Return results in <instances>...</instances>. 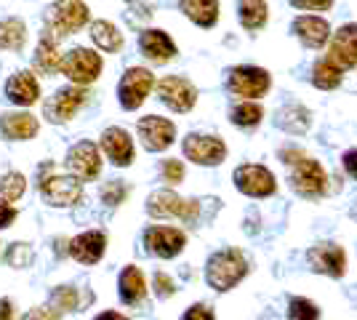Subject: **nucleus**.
<instances>
[{"mask_svg":"<svg viewBox=\"0 0 357 320\" xmlns=\"http://www.w3.org/2000/svg\"><path fill=\"white\" fill-rule=\"evenodd\" d=\"M245 275H248V259L235 248L213 254L208 259V267H206V280H208L211 289L216 291L235 289Z\"/></svg>","mask_w":357,"mask_h":320,"instance_id":"obj_1","label":"nucleus"},{"mask_svg":"<svg viewBox=\"0 0 357 320\" xmlns=\"http://www.w3.org/2000/svg\"><path fill=\"white\" fill-rule=\"evenodd\" d=\"M89 22V6L80 3V0H59L48 8L45 14V24L48 32H54L51 38H64V35H73V32L83 30Z\"/></svg>","mask_w":357,"mask_h":320,"instance_id":"obj_2","label":"nucleus"},{"mask_svg":"<svg viewBox=\"0 0 357 320\" xmlns=\"http://www.w3.org/2000/svg\"><path fill=\"white\" fill-rule=\"evenodd\" d=\"M59 73H64L73 83H80V86L93 83L102 73V56L89 48H73L67 56H61Z\"/></svg>","mask_w":357,"mask_h":320,"instance_id":"obj_3","label":"nucleus"},{"mask_svg":"<svg viewBox=\"0 0 357 320\" xmlns=\"http://www.w3.org/2000/svg\"><path fill=\"white\" fill-rule=\"evenodd\" d=\"M294 187H296V192H301L304 198H320V195H326L328 190V174L323 171V166L312 160V158H301L294 163Z\"/></svg>","mask_w":357,"mask_h":320,"instance_id":"obj_4","label":"nucleus"},{"mask_svg":"<svg viewBox=\"0 0 357 320\" xmlns=\"http://www.w3.org/2000/svg\"><path fill=\"white\" fill-rule=\"evenodd\" d=\"M152 83H155V77H152L149 70H144V67H131V70L123 75L120 89H118L123 109H136V107L144 105L147 93L152 91Z\"/></svg>","mask_w":357,"mask_h":320,"instance_id":"obj_5","label":"nucleus"},{"mask_svg":"<svg viewBox=\"0 0 357 320\" xmlns=\"http://www.w3.org/2000/svg\"><path fill=\"white\" fill-rule=\"evenodd\" d=\"M235 187H238L243 195H251V198H267L275 192V176L272 171L264 166H240L235 171Z\"/></svg>","mask_w":357,"mask_h":320,"instance_id":"obj_6","label":"nucleus"},{"mask_svg":"<svg viewBox=\"0 0 357 320\" xmlns=\"http://www.w3.org/2000/svg\"><path fill=\"white\" fill-rule=\"evenodd\" d=\"M147 211L155 216V219H165V216H178V219H192L200 211V203L195 200H184L178 198L176 192H155L147 203Z\"/></svg>","mask_w":357,"mask_h":320,"instance_id":"obj_7","label":"nucleus"},{"mask_svg":"<svg viewBox=\"0 0 357 320\" xmlns=\"http://www.w3.org/2000/svg\"><path fill=\"white\" fill-rule=\"evenodd\" d=\"M269 89V73L261 67H238L229 75V91L245 96V99H256L264 96Z\"/></svg>","mask_w":357,"mask_h":320,"instance_id":"obj_8","label":"nucleus"},{"mask_svg":"<svg viewBox=\"0 0 357 320\" xmlns=\"http://www.w3.org/2000/svg\"><path fill=\"white\" fill-rule=\"evenodd\" d=\"M184 155L197 163V166H216L222 163L224 155H227V147L219 137H197V134H190L184 139Z\"/></svg>","mask_w":357,"mask_h":320,"instance_id":"obj_9","label":"nucleus"},{"mask_svg":"<svg viewBox=\"0 0 357 320\" xmlns=\"http://www.w3.org/2000/svg\"><path fill=\"white\" fill-rule=\"evenodd\" d=\"M40 195L48 200V206H73L83 195V187L77 176H48L40 182Z\"/></svg>","mask_w":357,"mask_h":320,"instance_id":"obj_10","label":"nucleus"},{"mask_svg":"<svg viewBox=\"0 0 357 320\" xmlns=\"http://www.w3.org/2000/svg\"><path fill=\"white\" fill-rule=\"evenodd\" d=\"M139 137L144 142V147L152 150V153H160L165 147L174 144V137H176V128L174 123L165 121V118H158V115H147L139 121Z\"/></svg>","mask_w":357,"mask_h":320,"instance_id":"obj_11","label":"nucleus"},{"mask_svg":"<svg viewBox=\"0 0 357 320\" xmlns=\"http://www.w3.org/2000/svg\"><path fill=\"white\" fill-rule=\"evenodd\" d=\"M86 99H89L86 89H61L45 102V118L54 123L70 121L75 112L86 105Z\"/></svg>","mask_w":357,"mask_h":320,"instance_id":"obj_12","label":"nucleus"},{"mask_svg":"<svg viewBox=\"0 0 357 320\" xmlns=\"http://www.w3.org/2000/svg\"><path fill=\"white\" fill-rule=\"evenodd\" d=\"M158 93H160V99H163L165 105L171 107V109H176V112L192 109L195 99H197L195 86L190 80H184V77H163L158 83Z\"/></svg>","mask_w":357,"mask_h":320,"instance_id":"obj_13","label":"nucleus"},{"mask_svg":"<svg viewBox=\"0 0 357 320\" xmlns=\"http://www.w3.org/2000/svg\"><path fill=\"white\" fill-rule=\"evenodd\" d=\"M184 243H187L184 232H178V229H174V227H152V229H147V235H144L147 251L155 254V257H160V259H171V257L181 254Z\"/></svg>","mask_w":357,"mask_h":320,"instance_id":"obj_14","label":"nucleus"},{"mask_svg":"<svg viewBox=\"0 0 357 320\" xmlns=\"http://www.w3.org/2000/svg\"><path fill=\"white\" fill-rule=\"evenodd\" d=\"M67 166L73 171L77 179L89 182V179H96L99 171H102V158H99V150L91 144V142H80L75 144L70 155H67Z\"/></svg>","mask_w":357,"mask_h":320,"instance_id":"obj_15","label":"nucleus"},{"mask_svg":"<svg viewBox=\"0 0 357 320\" xmlns=\"http://www.w3.org/2000/svg\"><path fill=\"white\" fill-rule=\"evenodd\" d=\"M328 59L336 61L339 67H355L357 64V24H344L333 35Z\"/></svg>","mask_w":357,"mask_h":320,"instance_id":"obj_16","label":"nucleus"},{"mask_svg":"<svg viewBox=\"0 0 357 320\" xmlns=\"http://www.w3.org/2000/svg\"><path fill=\"white\" fill-rule=\"evenodd\" d=\"M310 264H312L314 273L342 277L344 267H347V257H344V248H339V245H317L310 251Z\"/></svg>","mask_w":357,"mask_h":320,"instance_id":"obj_17","label":"nucleus"},{"mask_svg":"<svg viewBox=\"0 0 357 320\" xmlns=\"http://www.w3.org/2000/svg\"><path fill=\"white\" fill-rule=\"evenodd\" d=\"M102 150L115 166H128L134 160V142L123 128H107L102 134Z\"/></svg>","mask_w":357,"mask_h":320,"instance_id":"obj_18","label":"nucleus"},{"mask_svg":"<svg viewBox=\"0 0 357 320\" xmlns=\"http://www.w3.org/2000/svg\"><path fill=\"white\" fill-rule=\"evenodd\" d=\"M0 131L6 139L14 142H27L38 134V118L30 112H6L0 118Z\"/></svg>","mask_w":357,"mask_h":320,"instance_id":"obj_19","label":"nucleus"},{"mask_svg":"<svg viewBox=\"0 0 357 320\" xmlns=\"http://www.w3.org/2000/svg\"><path fill=\"white\" fill-rule=\"evenodd\" d=\"M107 238L102 232H83L77 235L73 243H70V254L73 259H77L80 264H96L105 254Z\"/></svg>","mask_w":357,"mask_h":320,"instance_id":"obj_20","label":"nucleus"},{"mask_svg":"<svg viewBox=\"0 0 357 320\" xmlns=\"http://www.w3.org/2000/svg\"><path fill=\"white\" fill-rule=\"evenodd\" d=\"M139 46H142V54H144L147 59L158 61V64H165L168 59H174V56H176V46H174V40H171L163 30L142 32Z\"/></svg>","mask_w":357,"mask_h":320,"instance_id":"obj_21","label":"nucleus"},{"mask_svg":"<svg viewBox=\"0 0 357 320\" xmlns=\"http://www.w3.org/2000/svg\"><path fill=\"white\" fill-rule=\"evenodd\" d=\"M6 96L19 107H30L38 102L40 96V89H38V80L32 73H16V75L8 77L6 83Z\"/></svg>","mask_w":357,"mask_h":320,"instance_id":"obj_22","label":"nucleus"},{"mask_svg":"<svg viewBox=\"0 0 357 320\" xmlns=\"http://www.w3.org/2000/svg\"><path fill=\"white\" fill-rule=\"evenodd\" d=\"M294 32L296 38L310 48H320L328 40L331 35V27H328L326 19H317V16H298L294 22Z\"/></svg>","mask_w":357,"mask_h":320,"instance_id":"obj_23","label":"nucleus"},{"mask_svg":"<svg viewBox=\"0 0 357 320\" xmlns=\"http://www.w3.org/2000/svg\"><path fill=\"white\" fill-rule=\"evenodd\" d=\"M181 11L200 27H213L219 19V0H181Z\"/></svg>","mask_w":357,"mask_h":320,"instance_id":"obj_24","label":"nucleus"},{"mask_svg":"<svg viewBox=\"0 0 357 320\" xmlns=\"http://www.w3.org/2000/svg\"><path fill=\"white\" fill-rule=\"evenodd\" d=\"M35 70H40L45 75H54L61 70V54L56 48V38L45 35L38 43V51H35Z\"/></svg>","mask_w":357,"mask_h":320,"instance_id":"obj_25","label":"nucleus"},{"mask_svg":"<svg viewBox=\"0 0 357 320\" xmlns=\"http://www.w3.org/2000/svg\"><path fill=\"white\" fill-rule=\"evenodd\" d=\"M147 294V283H144V275L139 273L136 267H126L120 273V299L128 302V305H136L142 302Z\"/></svg>","mask_w":357,"mask_h":320,"instance_id":"obj_26","label":"nucleus"},{"mask_svg":"<svg viewBox=\"0 0 357 320\" xmlns=\"http://www.w3.org/2000/svg\"><path fill=\"white\" fill-rule=\"evenodd\" d=\"M91 40L102 48V51H107V54H115V51L123 48V35H120V30L112 22H105V19L91 24Z\"/></svg>","mask_w":357,"mask_h":320,"instance_id":"obj_27","label":"nucleus"},{"mask_svg":"<svg viewBox=\"0 0 357 320\" xmlns=\"http://www.w3.org/2000/svg\"><path fill=\"white\" fill-rule=\"evenodd\" d=\"M312 83L317 86V89H323V91L336 89V86L342 83V67H339L336 61H331L328 56L326 59H320L312 70Z\"/></svg>","mask_w":357,"mask_h":320,"instance_id":"obj_28","label":"nucleus"},{"mask_svg":"<svg viewBox=\"0 0 357 320\" xmlns=\"http://www.w3.org/2000/svg\"><path fill=\"white\" fill-rule=\"evenodd\" d=\"M27 40V27L24 22L19 19H6L0 22V48H8V51H19Z\"/></svg>","mask_w":357,"mask_h":320,"instance_id":"obj_29","label":"nucleus"},{"mask_svg":"<svg viewBox=\"0 0 357 320\" xmlns=\"http://www.w3.org/2000/svg\"><path fill=\"white\" fill-rule=\"evenodd\" d=\"M240 22L248 30H259L267 22V6H264V0H240Z\"/></svg>","mask_w":357,"mask_h":320,"instance_id":"obj_30","label":"nucleus"},{"mask_svg":"<svg viewBox=\"0 0 357 320\" xmlns=\"http://www.w3.org/2000/svg\"><path fill=\"white\" fill-rule=\"evenodd\" d=\"M264 118V112H261V107L253 105V102H243L232 109V123L235 125H243V128H251L256 123Z\"/></svg>","mask_w":357,"mask_h":320,"instance_id":"obj_31","label":"nucleus"},{"mask_svg":"<svg viewBox=\"0 0 357 320\" xmlns=\"http://www.w3.org/2000/svg\"><path fill=\"white\" fill-rule=\"evenodd\" d=\"M24 190H27V179L22 174H6L3 182H0V195H3V200H8V203L22 198Z\"/></svg>","mask_w":357,"mask_h":320,"instance_id":"obj_32","label":"nucleus"},{"mask_svg":"<svg viewBox=\"0 0 357 320\" xmlns=\"http://www.w3.org/2000/svg\"><path fill=\"white\" fill-rule=\"evenodd\" d=\"M320 318V310L314 307V302L310 299H291V307H288V320H317Z\"/></svg>","mask_w":357,"mask_h":320,"instance_id":"obj_33","label":"nucleus"},{"mask_svg":"<svg viewBox=\"0 0 357 320\" xmlns=\"http://www.w3.org/2000/svg\"><path fill=\"white\" fill-rule=\"evenodd\" d=\"M54 305H56V310L70 312V310H75V305H77V296H75L73 289H59L54 294Z\"/></svg>","mask_w":357,"mask_h":320,"instance_id":"obj_34","label":"nucleus"},{"mask_svg":"<svg viewBox=\"0 0 357 320\" xmlns=\"http://www.w3.org/2000/svg\"><path fill=\"white\" fill-rule=\"evenodd\" d=\"M163 176L168 184H178L184 179V166L178 160H165L163 163Z\"/></svg>","mask_w":357,"mask_h":320,"instance_id":"obj_35","label":"nucleus"},{"mask_svg":"<svg viewBox=\"0 0 357 320\" xmlns=\"http://www.w3.org/2000/svg\"><path fill=\"white\" fill-rule=\"evenodd\" d=\"M333 0H291V6H296L301 11H326L331 8Z\"/></svg>","mask_w":357,"mask_h":320,"instance_id":"obj_36","label":"nucleus"},{"mask_svg":"<svg viewBox=\"0 0 357 320\" xmlns=\"http://www.w3.org/2000/svg\"><path fill=\"white\" fill-rule=\"evenodd\" d=\"M155 291H158V296H171L174 294V283H171V277L163 273H158L155 275Z\"/></svg>","mask_w":357,"mask_h":320,"instance_id":"obj_37","label":"nucleus"},{"mask_svg":"<svg viewBox=\"0 0 357 320\" xmlns=\"http://www.w3.org/2000/svg\"><path fill=\"white\" fill-rule=\"evenodd\" d=\"M184 320H213V312H211V307H206V305H195L187 310Z\"/></svg>","mask_w":357,"mask_h":320,"instance_id":"obj_38","label":"nucleus"},{"mask_svg":"<svg viewBox=\"0 0 357 320\" xmlns=\"http://www.w3.org/2000/svg\"><path fill=\"white\" fill-rule=\"evenodd\" d=\"M27 320H61L59 312H54V310H48V307H38V310H32Z\"/></svg>","mask_w":357,"mask_h":320,"instance_id":"obj_39","label":"nucleus"},{"mask_svg":"<svg viewBox=\"0 0 357 320\" xmlns=\"http://www.w3.org/2000/svg\"><path fill=\"white\" fill-rule=\"evenodd\" d=\"M123 184H112V187H107L105 190V200L109 203V206H118L120 203V198H123Z\"/></svg>","mask_w":357,"mask_h":320,"instance_id":"obj_40","label":"nucleus"},{"mask_svg":"<svg viewBox=\"0 0 357 320\" xmlns=\"http://www.w3.org/2000/svg\"><path fill=\"white\" fill-rule=\"evenodd\" d=\"M14 219H16V208H11L8 203H0V229L8 227Z\"/></svg>","mask_w":357,"mask_h":320,"instance_id":"obj_41","label":"nucleus"},{"mask_svg":"<svg viewBox=\"0 0 357 320\" xmlns=\"http://www.w3.org/2000/svg\"><path fill=\"white\" fill-rule=\"evenodd\" d=\"M344 168L349 171V176H355V179H357V150L344 153Z\"/></svg>","mask_w":357,"mask_h":320,"instance_id":"obj_42","label":"nucleus"},{"mask_svg":"<svg viewBox=\"0 0 357 320\" xmlns=\"http://www.w3.org/2000/svg\"><path fill=\"white\" fill-rule=\"evenodd\" d=\"M11 302L8 299H0V320H11Z\"/></svg>","mask_w":357,"mask_h":320,"instance_id":"obj_43","label":"nucleus"},{"mask_svg":"<svg viewBox=\"0 0 357 320\" xmlns=\"http://www.w3.org/2000/svg\"><path fill=\"white\" fill-rule=\"evenodd\" d=\"M96 320H128V318H123V315H118V312H102Z\"/></svg>","mask_w":357,"mask_h":320,"instance_id":"obj_44","label":"nucleus"}]
</instances>
